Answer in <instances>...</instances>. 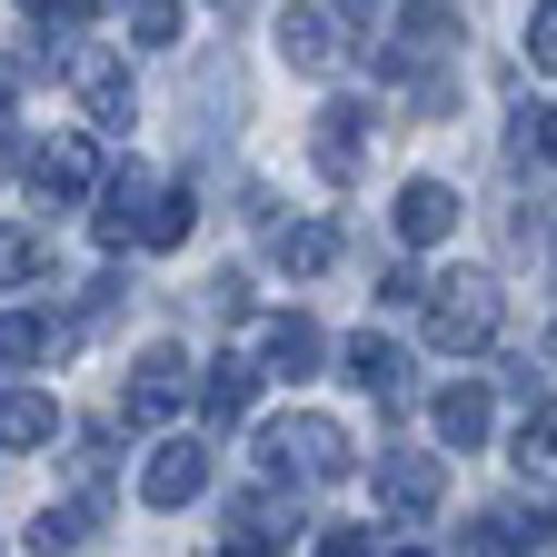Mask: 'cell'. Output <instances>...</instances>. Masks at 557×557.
<instances>
[{"mask_svg": "<svg viewBox=\"0 0 557 557\" xmlns=\"http://www.w3.org/2000/svg\"><path fill=\"white\" fill-rule=\"evenodd\" d=\"M498 278L487 269H458V278H438V299H429V338L448 348V359H468V348H487L498 338Z\"/></svg>", "mask_w": 557, "mask_h": 557, "instance_id": "1", "label": "cell"}, {"mask_svg": "<svg viewBox=\"0 0 557 557\" xmlns=\"http://www.w3.org/2000/svg\"><path fill=\"white\" fill-rule=\"evenodd\" d=\"M269 468L329 487V478H348V429H338V418H278V429H269Z\"/></svg>", "mask_w": 557, "mask_h": 557, "instance_id": "2", "label": "cell"}, {"mask_svg": "<svg viewBox=\"0 0 557 557\" xmlns=\"http://www.w3.org/2000/svg\"><path fill=\"white\" fill-rule=\"evenodd\" d=\"M189 408V359L180 348H150V359L129 369V388H120V418L129 429H160V418H180Z\"/></svg>", "mask_w": 557, "mask_h": 557, "instance_id": "3", "label": "cell"}, {"mask_svg": "<svg viewBox=\"0 0 557 557\" xmlns=\"http://www.w3.org/2000/svg\"><path fill=\"white\" fill-rule=\"evenodd\" d=\"M379 498H388L398 518H429V508L448 498V458H438V448H388V458H379Z\"/></svg>", "mask_w": 557, "mask_h": 557, "instance_id": "4", "label": "cell"}, {"mask_svg": "<svg viewBox=\"0 0 557 557\" xmlns=\"http://www.w3.org/2000/svg\"><path fill=\"white\" fill-rule=\"evenodd\" d=\"M309 160H319V180H359V160H369V100H329L319 110V139H309Z\"/></svg>", "mask_w": 557, "mask_h": 557, "instance_id": "5", "label": "cell"}, {"mask_svg": "<svg viewBox=\"0 0 557 557\" xmlns=\"http://www.w3.org/2000/svg\"><path fill=\"white\" fill-rule=\"evenodd\" d=\"M30 189H40L50 209H70V199H90V139H81V129H60V139H40V150H30Z\"/></svg>", "mask_w": 557, "mask_h": 557, "instance_id": "6", "label": "cell"}, {"mask_svg": "<svg viewBox=\"0 0 557 557\" xmlns=\"http://www.w3.org/2000/svg\"><path fill=\"white\" fill-rule=\"evenodd\" d=\"M338 379H348V388H369L379 408H408V348H398V338H348Z\"/></svg>", "mask_w": 557, "mask_h": 557, "instance_id": "7", "label": "cell"}, {"mask_svg": "<svg viewBox=\"0 0 557 557\" xmlns=\"http://www.w3.org/2000/svg\"><path fill=\"white\" fill-rule=\"evenodd\" d=\"M70 81H81V100H90L100 129H129V70L110 50H70Z\"/></svg>", "mask_w": 557, "mask_h": 557, "instance_id": "8", "label": "cell"}, {"mask_svg": "<svg viewBox=\"0 0 557 557\" xmlns=\"http://www.w3.org/2000/svg\"><path fill=\"white\" fill-rule=\"evenodd\" d=\"M278 60L309 70V81H319V70H338V21L309 11V0H299V11H278Z\"/></svg>", "mask_w": 557, "mask_h": 557, "instance_id": "9", "label": "cell"}, {"mask_svg": "<svg viewBox=\"0 0 557 557\" xmlns=\"http://www.w3.org/2000/svg\"><path fill=\"white\" fill-rule=\"evenodd\" d=\"M150 199H160V180H150V170H120V180L100 189V239H110V249H139V220H150Z\"/></svg>", "mask_w": 557, "mask_h": 557, "instance_id": "10", "label": "cell"}, {"mask_svg": "<svg viewBox=\"0 0 557 557\" xmlns=\"http://www.w3.org/2000/svg\"><path fill=\"white\" fill-rule=\"evenodd\" d=\"M199 487H209V448H160L150 468H139V498L150 508H189Z\"/></svg>", "mask_w": 557, "mask_h": 557, "instance_id": "11", "label": "cell"}, {"mask_svg": "<svg viewBox=\"0 0 557 557\" xmlns=\"http://www.w3.org/2000/svg\"><path fill=\"white\" fill-rule=\"evenodd\" d=\"M448 230H458V189L408 180V189H398V239H408V249H429V239H448Z\"/></svg>", "mask_w": 557, "mask_h": 557, "instance_id": "12", "label": "cell"}, {"mask_svg": "<svg viewBox=\"0 0 557 557\" xmlns=\"http://www.w3.org/2000/svg\"><path fill=\"white\" fill-rule=\"evenodd\" d=\"M60 438V408L40 388H0V458H21V448H50Z\"/></svg>", "mask_w": 557, "mask_h": 557, "instance_id": "13", "label": "cell"}, {"mask_svg": "<svg viewBox=\"0 0 557 557\" xmlns=\"http://www.w3.org/2000/svg\"><path fill=\"white\" fill-rule=\"evenodd\" d=\"M30 547H40V557H90V547H100V508H90V498L40 508V518H30Z\"/></svg>", "mask_w": 557, "mask_h": 557, "instance_id": "14", "label": "cell"}, {"mask_svg": "<svg viewBox=\"0 0 557 557\" xmlns=\"http://www.w3.org/2000/svg\"><path fill=\"white\" fill-rule=\"evenodd\" d=\"M269 259L289 269V278H319V269L338 259V230H329V220H289V230H269Z\"/></svg>", "mask_w": 557, "mask_h": 557, "instance_id": "15", "label": "cell"}, {"mask_svg": "<svg viewBox=\"0 0 557 557\" xmlns=\"http://www.w3.org/2000/svg\"><path fill=\"white\" fill-rule=\"evenodd\" d=\"M259 369H269V379H309V369H319V329H309V319H269Z\"/></svg>", "mask_w": 557, "mask_h": 557, "instance_id": "16", "label": "cell"}, {"mask_svg": "<svg viewBox=\"0 0 557 557\" xmlns=\"http://www.w3.org/2000/svg\"><path fill=\"white\" fill-rule=\"evenodd\" d=\"M50 348H70V329H50L40 309H11V319H0V369H40Z\"/></svg>", "mask_w": 557, "mask_h": 557, "instance_id": "17", "label": "cell"}, {"mask_svg": "<svg viewBox=\"0 0 557 557\" xmlns=\"http://www.w3.org/2000/svg\"><path fill=\"white\" fill-rule=\"evenodd\" d=\"M249 398H259V369H249V359H209V379H199V408L220 418V429H230V418H249Z\"/></svg>", "mask_w": 557, "mask_h": 557, "instance_id": "18", "label": "cell"}, {"mask_svg": "<svg viewBox=\"0 0 557 557\" xmlns=\"http://www.w3.org/2000/svg\"><path fill=\"white\" fill-rule=\"evenodd\" d=\"M438 438H448V458L487 438V388H478V379H458V388H438Z\"/></svg>", "mask_w": 557, "mask_h": 557, "instance_id": "19", "label": "cell"}, {"mask_svg": "<svg viewBox=\"0 0 557 557\" xmlns=\"http://www.w3.org/2000/svg\"><path fill=\"white\" fill-rule=\"evenodd\" d=\"M239 537H249V547H289V537H299V498H278V487H259V498L239 508Z\"/></svg>", "mask_w": 557, "mask_h": 557, "instance_id": "20", "label": "cell"}, {"mask_svg": "<svg viewBox=\"0 0 557 557\" xmlns=\"http://www.w3.org/2000/svg\"><path fill=\"white\" fill-rule=\"evenodd\" d=\"M537 547V528H518V518H468V537H458V557H528Z\"/></svg>", "mask_w": 557, "mask_h": 557, "instance_id": "21", "label": "cell"}, {"mask_svg": "<svg viewBox=\"0 0 557 557\" xmlns=\"http://www.w3.org/2000/svg\"><path fill=\"white\" fill-rule=\"evenodd\" d=\"M189 209H199L189 189H160L150 220H139V249H180V239H189Z\"/></svg>", "mask_w": 557, "mask_h": 557, "instance_id": "22", "label": "cell"}, {"mask_svg": "<svg viewBox=\"0 0 557 557\" xmlns=\"http://www.w3.org/2000/svg\"><path fill=\"white\" fill-rule=\"evenodd\" d=\"M40 230H0V289H21V278H40Z\"/></svg>", "mask_w": 557, "mask_h": 557, "instance_id": "23", "label": "cell"}, {"mask_svg": "<svg viewBox=\"0 0 557 557\" xmlns=\"http://www.w3.org/2000/svg\"><path fill=\"white\" fill-rule=\"evenodd\" d=\"M129 40L170 50V40H180V0H129Z\"/></svg>", "mask_w": 557, "mask_h": 557, "instance_id": "24", "label": "cell"}, {"mask_svg": "<svg viewBox=\"0 0 557 557\" xmlns=\"http://www.w3.org/2000/svg\"><path fill=\"white\" fill-rule=\"evenodd\" d=\"M528 70H557V0L528 11Z\"/></svg>", "mask_w": 557, "mask_h": 557, "instance_id": "25", "label": "cell"}, {"mask_svg": "<svg viewBox=\"0 0 557 557\" xmlns=\"http://www.w3.org/2000/svg\"><path fill=\"white\" fill-rule=\"evenodd\" d=\"M209 309H220V319H249L259 299H249V269H220V278H209Z\"/></svg>", "mask_w": 557, "mask_h": 557, "instance_id": "26", "label": "cell"}, {"mask_svg": "<svg viewBox=\"0 0 557 557\" xmlns=\"http://www.w3.org/2000/svg\"><path fill=\"white\" fill-rule=\"evenodd\" d=\"M70 458H81V478H110V429H81V438H70Z\"/></svg>", "mask_w": 557, "mask_h": 557, "instance_id": "27", "label": "cell"}, {"mask_svg": "<svg viewBox=\"0 0 557 557\" xmlns=\"http://www.w3.org/2000/svg\"><path fill=\"white\" fill-rule=\"evenodd\" d=\"M379 299H388V309H418V299H429V278H418V269H388V278H379Z\"/></svg>", "mask_w": 557, "mask_h": 557, "instance_id": "28", "label": "cell"}, {"mask_svg": "<svg viewBox=\"0 0 557 557\" xmlns=\"http://www.w3.org/2000/svg\"><path fill=\"white\" fill-rule=\"evenodd\" d=\"M319 557H379V547H369V528H329V537H319Z\"/></svg>", "mask_w": 557, "mask_h": 557, "instance_id": "29", "label": "cell"}, {"mask_svg": "<svg viewBox=\"0 0 557 557\" xmlns=\"http://www.w3.org/2000/svg\"><path fill=\"white\" fill-rule=\"evenodd\" d=\"M528 129H537V139H528V150H537V160L557 170V110H547V120H528Z\"/></svg>", "mask_w": 557, "mask_h": 557, "instance_id": "30", "label": "cell"}, {"mask_svg": "<svg viewBox=\"0 0 557 557\" xmlns=\"http://www.w3.org/2000/svg\"><path fill=\"white\" fill-rule=\"evenodd\" d=\"M338 11H348V21H379V0H338Z\"/></svg>", "mask_w": 557, "mask_h": 557, "instance_id": "31", "label": "cell"}, {"mask_svg": "<svg viewBox=\"0 0 557 557\" xmlns=\"http://www.w3.org/2000/svg\"><path fill=\"white\" fill-rule=\"evenodd\" d=\"M220 557H259V547H249V537H230V547H220Z\"/></svg>", "mask_w": 557, "mask_h": 557, "instance_id": "32", "label": "cell"}, {"mask_svg": "<svg viewBox=\"0 0 557 557\" xmlns=\"http://www.w3.org/2000/svg\"><path fill=\"white\" fill-rule=\"evenodd\" d=\"M0 120H11V70H0Z\"/></svg>", "mask_w": 557, "mask_h": 557, "instance_id": "33", "label": "cell"}, {"mask_svg": "<svg viewBox=\"0 0 557 557\" xmlns=\"http://www.w3.org/2000/svg\"><path fill=\"white\" fill-rule=\"evenodd\" d=\"M547 359H557V329H547Z\"/></svg>", "mask_w": 557, "mask_h": 557, "instance_id": "34", "label": "cell"}, {"mask_svg": "<svg viewBox=\"0 0 557 557\" xmlns=\"http://www.w3.org/2000/svg\"><path fill=\"white\" fill-rule=\"evenodd\" d=\"M408 557H429V547H408Z\"/></svg>", "mask_w": 557, "mask_h": 557, "instance_id": "35", "label": "cell"}]
</instances>
